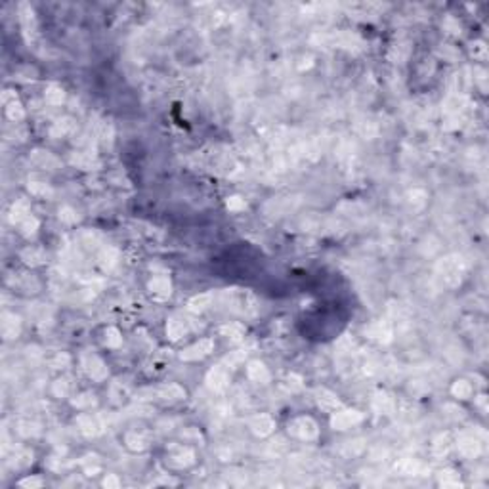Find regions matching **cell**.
<instances>
[{
	"instance_id": "cell-6",
	"label": "cell",
	"mask_w": 489,
	"mask_h": 489,
	"mask_svg": "<svg viewBox=\"0 0 489 489\" xmlns=\"http://www.w3.org/2000/svg\"><path fill=\"white\" fill-rule=\"evenodd\" d=\"M228 380H230V374L226 371V367H214L208 376H206V382H208V386L212 390H224L228 386Z\"/></svg>"
},
{
	"instance_id": "cell-5",
	"label": "cell",
	"mask_w": 489,
	"mask_h": 489,
	"mask_svg": "<svg viewBox=\"0 0 489 489\" xmlns=\"http://www.w3.org/2000/svg\"><path fill=\"white\" fill-rule=\"evenodd\" d=\"M170 281L166 279V277H153L151 281H149V290H151V294L159 298V300H164V298H168L170 296Z\"/></svg>"
},
{
	"instance_id": "cell-35",
	"label": "cell",
	"mask_w": 489,
	"mask_h": 489,
	"mask_svg": "<svg viewBox=\"0 0 489 489\" xmlns=\"http://www.w3.org/2000/svg\"><path fill=\"white\" fill-rule=\"evenodd\" d=\"M37 432H39L37 424H33V422H19V434H23V436H35Z\"/></svg>"
},
{
	"instance_id": "cell-19",
	"label": "cell",
	"mask_w": 489,
	"mask_h": 489,
	"mask_svg": "<svg viewBox=\"0 0 489 489\" xmlns=\"http://www.w3.org/2000/svg\"><path fill=\"white\" fill-rule=\"evenodd\" d=\"M212 302V294H201V296H195L189 300V310L191 312H203L206 310Z\"/></svg>"
},
{
	"instance_id": "cell-29",
	"label": "cell",
	"mask_w": 489,
	"mask_h": 489,
	"mask_svg": "<svg viewBox=\"0 0 489 489\" xmlns=\"http://www.w3.org/2000/svg\"><path fill=\"white\" fill-rule=\"evenodd\" d=\"M71 128H73V122L69 119L58 121V122L54 124V128H52V136H63V134H67Z\"/></svg>"
},
{
	"instance_id": "cell-33",
	"label": "cell",
	"mask_w": 489,
	"mask_h": 489,
	"mask_svg": "<svg viewBox=\"0 0 489 489\" xmlns=\"http://www.w3.org/2000/svg\"><path fill=\"white\" fill-rule=\"evenodd\" d=\"M449 451V438L447 436H440L434 444V453L436 455H442V453H447Z\"/></svg>"
},
{
	"instance_id": "cell-20",
	"label": "cell",
	"mask_w": 489,
	"mask_h": 489,
	"mask_svg": "<svg viewBox=\"0 0 489 489\" xmlns=\"http://www.w3.org/2000/svg\"><path fill=\"white\" fill-rule=\"evenodd\" d=\"M46 101L50 103V105H59V103H63V98H65V94H63V90L56 84H52V86L46 88Z\"/></svg>"
},
{
	"instance_id": "cell-38",
	"label": "cell",
	"mask_w": 489,
	"mask_h": 489,
	"mask_svg": "<svg viewBox=\"0 0 489 489\" xmlns=\"http://www.w3.org/2000/svg\"><path fill=\"white\" fill-rule=\"evenodd\" d=\"M19 486H21V488H39V486H42V480H41V478H27V480H23Z\"/></svg>"
},
{
	"instance_id": "cell-15",
	"label": "cell",
	"mask_w": 489,
	"mask_h": 489,
	"mask_svg": "<svg viewBox=\"0 0 489 489\" xmlns=\"http://www.w3.org/2000/svg\"><path fill=\"white\" fill-rule=\"evenodd\" d=\"M187 332V327H186V321L184 319H178V317H174L168 321V325H166V334L172 338V340H178V338H182L184 334Z\"/></svg>"
},
{
	"instance_id": "cell-23",
	"label": "cell",
	"mask_w": 489,
	"mask_h": 489,
	"mask_svg": "<svg viewBox=\"0 0 489 489\" xmlns=\"http://www.w3.org/2000/svg\"><path fill=\"white\" fill-rule=\"evenodd\" d=\"M35 163H39L44 168H54L58 164L56 157H52L50 153H44V151H35Z\"/></svg>"
},
{
	"instance_id": "cell-18",
	"label": "cell",
	"mask_w": 489,
	"mask_h": 489,
	"mask_svg": "<svg viewBox=\"0 0 489 489\" xmlns=\"http://www.w3.org/2000/svg\"><path fill=\"white\" fill-rule=\"evenodd\" d=\"M79 424H81V430L84 432L86 436H96V434L101 432V424L96 417H81Z\"/></svg>"
},
{
	"instance_id": "cell-4",
	"label": "cell",
	"mask_w": 489,
	"mask_h": 489,
	"mask_svg": "<svg viewBox=\"0 0 489 489\" xmlns=\"http://www.w3.org/2000/svg\"><path fill=\"white\" fill-rule=\"evenodd\" d=\"M82 365H84V371L88 373V376L94 380H103L107 376V367L103 365V361L98 356H92V354L84 356Z\"/></svg>"
},
{
	"instance_id": "cell-2",
	"label": "cell",
	"mask_w": 489,
	"mask_h": 489,
	"mask_svg": "<svg viewBox=\"0 0 489 489\" xmlns=\"http://www.w3.org/2000/svg\"><path fill=\"white\" fill-rule=\"evenodd\" d=\"M212 348H214V342L210 340V338H203L201 342H197V344L189 346L186 348L184 352H182V360L186 361H195V360H201L204 356H208L210 352H212Z\"/></svg>"
},
{
	"instance_id": "cell-27",
	"label": "cell",
	"mask_w": 489,
	"mask_h": 489,
	"mask_svg": "<svg viewBox=\"0 0 489 489\" xmlns=\"http://www.w3.org/2000/svg\"><path fill=\"white\" fill-rule=\"evenodd\" d=\"M100 260H101V266L103 268H113L117 264V250L115 248H107V250H103L101 252V256H100Z\"/></svg>"
},
{
	"instance_id": "cell-7",
	"label": "cell",
	"mask_w": 489,
	"mask_h": 489,
	"mask_svg": "<svg viewBox=\"0 0 489 489\" xmlns=\"http://www.w3.org/2000/svg\"><path fill=\"white\" fill-rule=\"evenodd\" d=\"M250 428H252V432L256 436H268V434L274 432L275 422L274 418L268 417V415H256V417L250 420Z\"/></svg>"
},
{
	"instance_id": "cell-40",
	"label": "cell",
	"mask_w": 489,
	"mask_h": 489,
	"mask_svg": "<svg viewBox=\"0 0 489 489\" xmlns=\"http://www.w3.org/2000/svg\"><path fill=\"white\" fill-rule=\"evenodd\" d=\"M73 214H75V212H73L71 208H61V210H59V218L65 220V222H75L77 216H73Z\"/></svg>"
},
{
	"instance_id": "cell-32",
	"label": "cell",
	"mask_w": 489,
	"mask_h": 489,
	"mask_svg": "<svg viewBox=\"0 0 489 489\" xmlns=\"http://www.w3.org/2000/svg\"><path fill=\"white\" fill-rule=\"evenodd\" d=\"M440 484L442 486H459L460 480L459 476L455 474V472H451V470H447V472H442V478H440Z\"/></svg>"
},
{
	"instance_id": "cell-41",
	"label": "cell",
	"mask_w": 489,
	"mask_h": 489,
	"mask_svg": "<svg viewBox=\"0 0 489 489\" xmlns=\"http://www.w3.org/2000/svg\"><path fill=\"white\" fill-rule=\"evenodd\" d=\"M103 486H105V488H119V478L113 474H109L105 480H103Z\"/></svg>"
},
{
	"instance_id": "cell-37",
	"label": "cell",
	"mask_w": 489,
	"mask_h": 489,
	"mask_svg": "<svg viewBox=\"0 0 489 489\" xmlns=\"http://www.w3.org/2000/svg\"><path fill=\"white\" fill-rule=\"evenodd\" d=\"M67 390H69L67 380H58V382L54 384V392H56L58 396H65V394H67Z\"/></svg>"
},
{
	"instance_id": "cell-17",
	"label": "cell",
	"mask_w": 489,
	"mask_h": 489,
	"mask_svg": "<svg viewBox=\"0 0 489 489\" xmlns=\"http://www.w3.org/2000/svg\"><path fill=\"white\" fill-rule=\"evenodd\" d=\"M149 444V440H147V436H145L144 432H130L126 434V446L130 449H134V451H142L145 449Z\"/></svg>"
},
{
	"instance_id": "cell-3",
	"label": "cell",
	"mask_w": 489,
	"mask_h": 489,
	"mask_svg": "<svg viewBox=\"0 0 489 489\" xmlns=\"http://www.w3.org/2000/svg\"><path fill=\"white\" fill-rule=\"evenodd\" d=\"M361 418H363V415L360 411H338L331 418V426L334 430H346V428L361 422Z\"/></svg>"
},
{
	"instance_id": "cell-26",
	"label": "cell",
	"mask_w": 489,
	"mask_h": 489,
	"mask_svg": "<svg viewBox=\"0 0 489 489\" xmlns=\"http://www.w3.org/2000/svg\"><path fill=\"white\" fill-rule=\"evenodd\" d=\"M6 115L10 121H21L23 115H25V111L21 109V105L17 103V101H12V103H8V107H6Z\"/></svg>"
},
{
	"instance_id": "cell-36",
	"label": "cell",
	"mask_w": 489,
	"mask_h": 489,
	"mask_svg": "<svg viewBox=\"0 0 489 489\" xmlns=\"http://www.w3.org/2000/svg\"><path fill=\"white\" fill-rule=\"evenodd\" d=\"M90 403H94V396H90V394H82L77 400H73V405H77V407H86Z\"/></svg>"
},
{
	"instance_id": "cell-16",
	"label": "cell",
	"mask_w": 489,
	"mask_h": 489,
	"mask_svg": "<svg viewBox=\"0 0 489 489\" xmlns=\"http://www.w3.org/2000/svg\"><path fill=\"white\" fill-rule=\"evenodd\" d=\"M29 218V203L27 201H15V204L12 206V214H10V220L14 224H21Z\"/></svg>"
},
{
	"instance_id": "cell-24",
	"label": "cell",
	"mask_w": 489,
	"mask_h": 489,
	"mask_svg": "<svg viewBox=\"0 0 489 489\" xmlns=\"http://www.w3.org/2000/svg\"><path fill=\"white\" fill-rule=\"evenodd\" d=\"M453 394L460 398V400H466V398H470V394H472V386L466 382V380H457L455 384H453Z\"/></svg>"
},
{
	"instance_id": "cell-8",
	"label": "cell",
	"mask_w": 489,
	"mask_h": 489,
	"mask_svg": "<svg viewBox=\"0 0 489 489\" xmlns=\"http://www.w3.org/2000/svg\"><path fill=\"white\" fill-rule=\"evenodd\" d=\"M459 451L464 457H478L480 451H482V446H480V442L476 440L474 436L464 434L459 440Z\"/></svg>"
},
{
	"instance_id": "cell-34",
	"label": "cell",
	"mask_w": 489,
	"mask_h": 489,
	"mask_svg": "<svg viewBox=\"0 0 489 489\" xmlns=\"http://www.w3.org/2000/svg\"><path fill=\"white\" fill-rule=\"evenodd\" d=\"M37 228H39V222L35 220V218H27L25 222H21V230H23V233L25 235H31V233H35L37 231Z\"/></svg>"
},
{
	"instance_id": "cell-25",
	"label": "cell",
	"mask_w": 489,
	"mask_h": 489,
	"mask_svg": "<svg viewBox=\"0 0 489 489\" xmlns=\"http://www.w3.org/2000/svg\"><path fill=\"white\" fill-rule=\"evenodd\" d=\"M23 260H25L27 264H33V266H35V264H41V262H42L44 254L41 248H35V246H33V248H27V250L23 252Z\"/></svg>"
},
{
	"instance_id": "cell-21",
	"label": "cell",
	"mask_w": 489,
	"mask_h": 489,
	"mask_svg": "<svg viewBox=\"0 0 489 489\" xmlns=\"http://www.w3.org/2000/svg\"><path fill=\"white\" fill-rule=\"evenodd\" d=\"M367 332L373 336V338H378V340H388L390 338V334H392V331H390V327L388 325H384V323H374V325H371L369 329H367Z\"/></svg>"
},
{
	"instance_id": "cell-9",
	"label": "cell",
	"mask_w": 489,
	"mask_h": 489,
	"mask_svg": "<svg viewBox=\"0 0 489 489\" xmlns=\"http://www.w3.org/2000/svg\"><path fill=\"white\" fill-rule=\"evenodd\" d=\"M193 451L191 449H187V447H176L174 449V453L170 455V462H172L174 466H178V468H182V466H187V464H191L193 462Z\"/></svg>"
},
{
	"instance_id": "cell-31",
	"label": "cell",
	"mask_w": 489,
	"mask_h": 489,
	"mask_svg": "<svg viewBox=\"0 0 489 489\" xmlns=\"http://www.w3.org/2000/svg\"><path fill=\"white\" fill-rule=\"evenodd\" d=\"M222 332L224 334H228L231 338H241L243 336L244 329L241 325H237V323H231V325H226V327H222Z\"/></svg>"
},
{
	"instance_id": "cell-12",
	"label": "cell",
	"mask_w": 489,
	"mask_h": 489,
	"mask_svg": "<svg viewBox=\"0 0 489 489\" xmlns=\"http://www.w3.org/2000/svg\"><path fill=\"white\" fill-rule=\"evenodd\" d=\"M373 405H374V409H376L378 413H384V415H390V413L396 409V403H394V400L390 398L388 394H384V392L374 396Z\"/></svg>"
},
{
	"instance_id": "cell-10",
	"label": "cell",
	"mask_w": 489,
	"mask_h": 489,
	"mask_svg": "<svg viewBox=\"0 0 489 489\" xmlns=\"http://www.w3.org/2000/svg\"><path fill=\"white\" fill-rule=\"evenodd\" d=\"M246 373H248V378H250V380H254V382H262V384H266V382L270 380V371H268V369H266L260 361H252V363L248 365Z\"/></svg>"
},
{
	"instance_id": "cell-13",
	"label": "cell",
	"mask_w": 489,
	"mask_h": 489,
	"mask_svg": "<svg viewBox=\"0 0 489 489\" xmlns=\"http://www.w3.org/2000/svg\"><path fill=\"white\" fill-rule=\"evenodd\" d=\"M157 398L161 400H180L186 396V392L180 388L178 384H166V386H161V388L155 390Z\"/></svg>"
},
{
	"instance_id": "cell-11",
	"label": "cell",
	"mask_w": 489,
	"mask_h": 489,
	"mask_svg": "<svg viewBox=\"0 0 489 489\" xmlns=\"http://www.w3.org/2000/svg\"><path fill=\"white\" fill-rule=\"evenodd\" d=\"M396 470L402 476H417L422 474V464L413 459H403L396 464Z\"/></svg>"
},
{
	"instance_id": "cell-42",
	"label": "cell",
	"mask_w": 489,
	"mask_h": 489,
	"mask_svg": "<svg viewBox=\"0 0 489 489\" xmlns=\"http://www.w3.org/2000/svg\"><path fill=\"white\" fill-rule=\"evenodd\" d=\"M67 363H69V358H67V356L63 354V356H58V358L54 360V363H52V365H54L56 369H61V367H65Z\"/></svg>"
},
{
	"instance_id": "cell-1",
	"label": "cell",
	"mask_w": 489,
	"mask_h": 489,
	"mask_svg": "<svg viewBox=\"0 0 489 489\" xmlns=\"http://www.w3.org/2000/svg\"><path fill=\"white\" fill-rule=\"evenodd\" d=\"M288 432L300 440H314L317 436V424L310 417H300L288 424Z\"/></svg>"
},
{
	"instance_id": "cell-30",
	"label": "cell",
	"mask_w": 489,
	"mask_h": 489,
	"mask_svg": "<svg viewBox=\"0 0 489 489\" xmlns=\"http://www.w3.org/2000/svg\"><path fill=\"white\" fill-rule=\"evenodd\" d=\"M29 189L33 195H39V197H46V195L50 197V195H52V189L46 186V184H41V182H33V184H29Z\"/></svg>"
},
{
	"instance_id": "cell-39",
	"label": "cell",
	"mask_w": 489,
	"mask_h": 489,
	"mask_svg": "<svg viewBox=\"0 0 489 489\" xmlns=\"http://www.w3.org/2000/svg\"><path fill=\"white\" fill-rule=\"evenodd\" d=\"M228 208L231 210H239V208H244V201L241 197H231L230 201H228Z\"/></svg>"
},
{
	"instance_id": "cell-28",
	"label": "cell",
	"mask_w": 489,
	"mask_h": 489,
	"mask_svg": "<svg viewBox=\"0 0 489 489\" xmlns=\"http://www.w3.org/2000/svg\"><path fill=\"white\" fill-rule=\"evenodd\" d=\"M121 342H122V338H121V332L117 331V329H107L105 331V344L107 346H111V348H117V346H121Z\"/></svg>"
},
{
	"instance_id": "cell-14",
	"label": "cell",
	"mask_w": 489,
	"mask_h": 489,
	"mask_svg": "<svg viewBox=\"0 0 489 489\" xmlns=\"http://www.w3.org/2000/svg\"><path fill=\"white\" fill-rule=\"evenodd\" d=\"M2 334L6 338H15L19 334V319L12 314H6L2 321Z\"/></svg>"
},
{
	"instance_id": "cell-22",
	"label": "cell",
	"mask_w": 489,
	"mask_h": 489,
	"mask_svg": "<svg viewBox=\"0 0 489 489\" xmlns=\"http://www.w3.org/2000/svg\"><path fill=\"white\" fill-rule=\"evenodd\" d=\"M317 402H319L321 407H325V409H334V407H338L336 396L331 394V392H327V390H321V392L317 394Z\"/></svg>"
}]
</instances>
